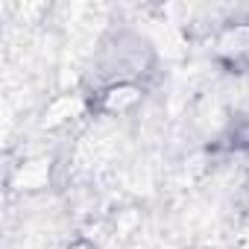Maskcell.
<instances>
[{
    "label": "cell",
    "mask_w": 249,
    "mask_h": 249,
    "mask_svg": "<svg viewBox=\"0 0 249 249\" xmlns=\"http://www.w3.org/2000/svg\"><path fill=\"white\" fill-rule=\"evenodd\" d=\"M217 56H220V59H229V62H243V59H249V24L229 27V30L217 38Z\"/></svg>",
    "instance_id": "6da1fadb"
},
{
    "label": "cell",
    "mask_w": 249,
    "mask_h": 249,
    "mask_svg": "<svg viewBox=\"0 0 249 249\" xmlns=\"http://www.w3.org/2000/svg\"><path fill=\"white\" fill-rule=\"evenodd\" d=\"M82 108V103H79V97L76 94H62V97H56L50 106H47V111H44V126H59V123H65L68 117H73L76 111Z\"/></svg>",
    "instance_id": "277c9868"
},
{
    "label": "cell",
    "mask_w": 249,
    "mask_h": 249,
    "mask_svg": "<svg viewBox=\"0 0 249 249\" xmlns=\"http://www.w3.org/2000/svg\"><path fill=\"white\" fill-rule=\"evenodd\" d=\"M141 100V88L138 85H114L103 94V111L117 114V111H126Z\"/></svg>",
    "instance_id": "3957f363"
},
{
    "label": "cell",
    "mask_w": 249,
    "mask_h": 249,
    "mask_svg": "<svg viewBox=\"0 0 249 249\" xmlns=\"http://www.w3.org/2000/svg\"><path fill=\"white\" fill-rule=\"evenodd\" d=\"M47 179H50V159H33V161H27V164L18 167L15 188H21V191H38V188H47Z\"/></svg>",
    "instance_id": "7a4b0ae2"
},
{
    "label": "cell",
    "mask_w": 249,
    "mask_h": 249,
    "mask_svg": "<svg viewBox=\"0 0 249 249\" xmlns=\"http://www.w3.org/2000/svg\"><path fill=\"white\" fill-rule=\"evenodd\" d=\"M68 249H94V246H91L88 240H76V243H71Z\"/></svg>",
    "instance_id": "5b68a950"
}]
</instances>
